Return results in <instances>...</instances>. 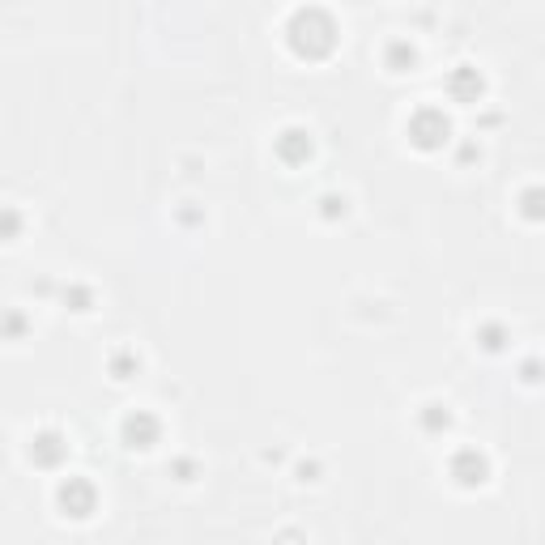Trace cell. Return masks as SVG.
Segmentation results:
<instances>
[{"mask_svg": "<svg viewBox=\"0 0 545 545\" xmlns=\"http://www.w3.org/2000/svg\"><path fill=\"white\" fill-rule=\"evenodd\" d=\"M120 443L128 452H150L154 443H162V422L150 414V409H132L120 422Z\"/></svg>", "mask_w": 545, "mask_h": 545, "instance_id": "obj_4", "label": "cell"}, {"mask_svg": "<svg viewBox=\"0 0 545 545\" xmlns=\"http://www.w3.org/2000/svg\"><path fill=\"white\" fill-rule=\"evenodd\" d=\"M448 477L461 490H477L490 482V456L482 448H456L448 461Z\"/></svg>", "mask_w": 545, "mask_h": 545, "instance_id": "obj_5", "label": "cell"}, {"mask_svg": "<svg viewBox=\"0 0 545 545\" xmlns=\"http://www.w3.org/2000/svg\"><path fill=\"white\" fill-rule=\"evenodd\" d=\"M17 226H22L17 209H5V238H17Z\"/></svg>", "mask_w": 545, "mask_h": 545, "instance_id": "obj_18", "label": "cell"}, {"mask_svg": "<svg viewBox=\"0 0 545 545\" xmlns=\"http://www.w3.org/2000/svg\"><path fill=\"white\" fill-rule=\"evenodd\" d=\"M64 303H69L73 311H90L94 307V290L82 286V281H73V286H64Z\"/></svg>", "mask_w": 545, "mask_h": 545, "instance_id": "obj_14", "label": "cell"}, {"mask_svg": "<svg viewBox=\"0 0 545 545\" xmlns=\"http://www.w3.org/2000/svg\"><path fill=\"white\" fill-rule=\"evenodd\" d=\"M30 464L34 469H60V464L69 461V434L52 431V426H43V431L30 434V448H26Z\"/></svg>", "mask_w": 545, "mask_h": 545, "instance_id": "obj_6", "label": "cell"}, {"mask_svg": "<svg viewBox=\"0 0 545 545\" xmlns=\"http://www.w3.org/2000/svg\"><path fill=\"white\" fill-rule=\"evenodd\" d=\"M482 94H486V77L473 69V64H456V69L448 73V98L452 102H482Z\"/></svg>", "mask_w": 545, "mask_h": 545, "instance_id": "obj_8", "label": "cell"}, {"mask_svg": "<svg viewBox=\"0 0 545 545\" xmlns=\"http://www.w3.org/2000/svg\"><path fill=\"white\" fill-rule=\"evenodd\" d=\"M170 473L180 477V482H192V477H196V461H188V456H180V461L170 464Z\"/></svg>", "mask_w": 545, "mask_h": 545, "instance_id": "obj_17", "label": "cell"}, {"mask_svg": "<svg viewBox=\"0 0 545 545\" xmlns=\"http://www.w3.org/2000/svg\"><path fill=\"white\" fill-rule=\"evenodd\" d=\"M320 213L328 218V222H336V218L350 213V200H345V196H320Z\"/></svg>", "mask_w": 545, "mask_h": 545, "instance_id": "obj_15", "label": "cell"}, {"mask_svg": "<svg viewBox=\"0 0 545 545\" xmlns=\"http://www.w3.org/2000/svg\"><path fill=\"white\" fill-rule=\"evenodd\" d=\"M414 64H418V47L409 39H392L384 47V69L388 73H414Z\"/></svg>", "mask_w": 545, "mask_h": 545, "instance_id": "obj_9", "label": "cell"}, {"mask_svg": "<svg viewBox=\"0 0 545 545\" xmlns=\"http://www.w3.org/2000/svg\"><path fill=\"white\" fill-rule=\"evenodd\" d=\"M473 158H482V150H477L473 141H469V145H461V162H473Z\"/></svg>", "mask_w": 545, "mask_h": 545, "instance_id": "obj_20", "label": "cell"}, {"mask_svg": "<svg viewBox=\"0 0 545 545\" xmlns=\"http://www.w3.org/2000/svg\"><path fill=\"white\" fill-rule=\"evenodd\" d=\"M520 379H524V384H541V379H545V363H541V358H524V363H520Z\"/></svg>", "mask_w": 545, "mask_h": 545, "instance_id": "obj_16", "label": "cell"}, {"mask_svg": "<svg viewBox=\"0 0 545 545\" xmlns=\"http://www.w3.org/2000/svg\"><path fill=\"white\" fill-rule=\"evenodd\" d=\"M56 507L69 520H90L98 511V486L90 477H64L56 486Z\"/></svg>", "mask_w": 545, "mask_h": 545, "instance_id": "obj_3", "label": "cell"}, {"mask_svg": "<svg viewBox=\"0 0 545 545\" xmlns=\"http://www.w3.org/2000/svg\"><path fill=\"white\" fill-rule=\"evenodd\" d=\"M516 213L524 222H545V183H529L516 196Z\"/></svg>", "mask_w": 545, "mask_h": 545, "instance_id": "obj_10", "label": "cell"}, {"mask_svg": "<svg viewBox=\"0 0 545 545\" xmlns=\"http://www.w3.org/2000/svg\"><path fill=\"white\" fill-rule=\"evenodd\" d=\"M409 141L418 145V150H426V154H434V150H443L452 141V115L443 112V107H418V112L409 115Z\"/></svg>", "mask_w": 545, "mask_h": 545, "instance_id": "obj_2", "label": "cell"}, {"mask_svg": "<svg viewBox=\"0 0 545 545\" xmlns=\"http://www.w3.org/2000/svg\"><path fill=\"white\" fill-rule=\"evenodd\" d=\"M22 328H26V324H22V316H17V311H9V336H17Z\"/></svg>", "mask_w": 545, "mask_h": 545, "instance_id": "obj_21", "label": "cell"}, {"mask_svg": "<svg viewBox=\"0 0 545 545\" xmlns=\"http://www.w3.org/2000/svg\"><path fill=\"white\" fill-rule=\"evenodd\" d=\"M286 43L298 60H324L336 47V17L328 9H294L286 22Z\"/></svg>", "mask_w": 545, "mask_h": 545, "instance_id": "obj_1", "label": "cell"}, {"mask_svg": "<svg viewBox=\"0 0 545 545\" xmlns=\"http://www.w3.org/2000/svg\"><path fill=\"white\" fill-rule=\"evenodd\" d=\"M273 154H277V162H286V167H303V162H311V154H316V141H311V132L303 124H286L277 132V141H273Z\"/></svg>", "mask_w": 545, "mask_h": 545, "instance_id": "obj_7", "label": "cell"}, {"mask_svg": "<svg viewBox=\"0 0 545 545\" xmlns=\"http://www.w3.org/2000/svg\"><path fill=\"white\" fill-rule=\"evenodd\" d=\"M316 473H320V464H298V482H316Z\"/></svg>", "mask_w": 545, "mask_h": 545, "instance_id": "obj_19", "label": "cell"}, {"mask_svg": "<svg viewBox=\"0 0 545 545\" xmlns=\"http://www.w3.org/2000/svg\"><path fill=\"white\" fill-rule=\"evenodd\" d=\"M477 345H482V350L486 354H499V350H507V328L503 324H482V328H477Z\"/></svg>", "mask_w": 545, "mask_h": 545, "instance_id": "obj_13", "label": "cell"}, {"mask_svg": "<svg viewBox=\"0 0 545 545\" xmlns=\"http://www.w3.org/2000/svg\"><path fill=\"white\" fill-rule=\"evenodd\" d=\"M107 371H112V379H132L141 371V358L132 350H115L112 358H107Z\"/></svg>", "mask_w": 545, "mask_h": 545, "instance_id": "obj_12", "label": "cell"}, {"mask_svg": "<svg viewBox=\"0 0 545 545\" xmlns=\"http://www.w3.org/2000/svg\"><path fill=\"white\" fill-rule=\"evenodd\" d=\"M418 426H422L426 434H448V431H452V409L439 405V401L422 405V409H418Z\"/></svg>", "mask_w": 545, "mask_h": 545, "instance_id": "obj_11", "label": "cell"}]
</instances>
